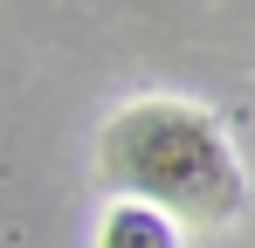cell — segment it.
Instances as JSON below:
<instances>
[{"label": "cell", "instance_id": "obj_1", "mask_svg": "<svg viewBox=\"0 0 255 248\" xmlns=\"http://www.w3.org/2000/svg\"><path fill=\"white\" fill-rule=\"evenodd\" d=\"M104 179L138 207L186 221H235L249 207V179L228 131L193 104H131L104 131Z\"/></svg>", "mask_w": 255, "mask_h": 248}, {"label": "cell", "instance_id": "obj_2", "mask_svg": "<svg viewBox=\"0 0 255 248\" xmlns=\"http://www.w3.org/2000/svg\"><path fill=\"white\" fill-rule=\"evenodd\" d=\"M97 248H179V228H172L159 207L125 200V207H111V214H104V235H97Z\"/></svg>", "mask_w": 255, "mask_h": 248}]
</instances>
